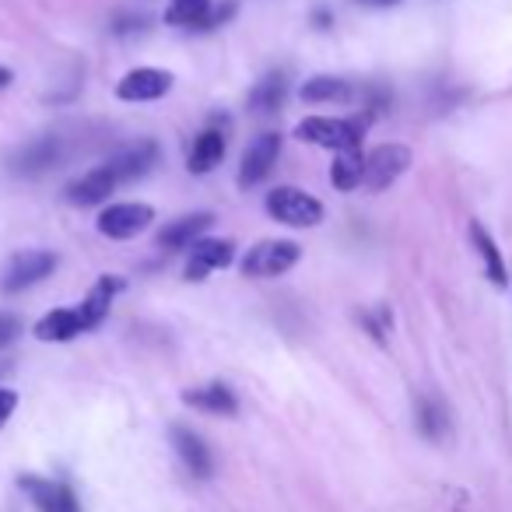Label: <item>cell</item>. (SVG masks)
Masks as SVG:
<instances>
[{"label": "cell", "mask_w": 512, "mask_h": 512, "mask_svg": "<svg viewBox=\"0 0 512 512\" xmlns=\"http://www.w3.org/2000/svg\"><path fill=\"white\" fill-rule=\"evenodd\" d=\"M158 155H162V151H158L155 141H137V144H130V148H123L120 155L109 158L106 169L116 176V183H130V179L148 176L158 165Z\"/></svg>", "instance_id": "8fae6325"}, {"label": "cell", "mask_w": 512, "mask_h": 512, "mask_svg": "<svg viewBox=\"0 0 512 512\" xmlns=\"http://www.w3.org/2000/svg\"><path fill=\"white\" fill-rule=\"evenodd\" d=\"M11 78H15V74H11L8 67H0V88H8V85H11Z\"/></svg>", "instance_id": "4dcf8cb0"}, {"label": "cell", "mask_w": 512, "mask_h": 512, "mask_svg": "<svg viewBox=\"0 0 512 512\" xmlns=\"http://www.w3.org/2000/svg\"><path fill=\"white\" fill-rule=\"evenodd\" d=\"M123 288V281L120 278H99L95 281V288L88 292V299L81 302V320H85V327L88 330H95V327H102V320L109 316V306H113V295Z\"/></svg>", "instance_id": "ffe728a7"}, {"label": "cell", "mask_w": 512, "mask_h": 512, "mask_svg": "<svg viewBox=\"0 0 512 512\" xmlns=\"http://www.w3.org/2000/svg\"><path fill=\"white\" fill-rule=\"evenodd\" d=\"M18 407V393L15 390H0V428L8 425V418L15 414Z\"/></svg>", "instance_id": "83f0119b"}, {"label": "cell", "mask_w": 512, "mask_h": 512, "mask_svg": "<svg viewBox=\"0 0 512 512\" xmlns=\"http://www.w3.org/2000/svg\"><path fill=\"white\" fill-rule=\"evenodd\" d=\"M78 334H88L78 306L53 309V313H46L43 320L36 323V337H39V341H46V344H67V341H74Z\"/></svg>", "instance_id": "9a60e30c"}, {"label": "cell", "mask_w": 512, "mask_h": 512, "mask_svg": "<svg viewBox=\"0 0 512 512\" xmlns=\"http://www.w3.org/2000/svg\"><path fill=\"white\" fill-rule=\"evenodd\" d=\"M225 134L221 130H204V134L193 141L190 148V158H186V169L197 172V176H204V172H211L214 165H221V158H225Z\"/></svg>", "instance_id": "44dd1931"}, {"label": "cell", "mask_w": 512, "mask_h": 512, "mask_svg": "<svg viewBox=\"0 0 512 512\" xmlns=\"http://www.w3.org/2000/svg\"><path fill=\"white\" fill-rule=\"evenodd\" d=\"M313 22L320 25V29H330V22H334V18H330V11H323V8H320V11L313 15Z\"/></svg>", "instance_id": "f1b7e54d"}, {"label": "cell", "mask_w": 512, "mask_h": 512, "mask_svg": "<svg viewBox=\"0 0 512 512\" xmlns=\"http://www.w3.org/2000/svg\"><path fill=\"white\" fill-rule=\"evenodd\" d=\"M18 334H22V320L11 313H0V348H8Z\"/></svg>", "instance_id": "484cf974"}, {"label": "cell", "mask_w": 512, "mask_h": 512, "mask_svg": "<svg viewBox=\"0 0 512 512\" xmlns=\"http://www.w3.org/2000/svg\"><path fill=\"white\" fill-rule=\"evenodd\" d=\"M116 176L106 169V165H99V169L85 172L81 179H74L71 186H67V200H71L74 207H95L102 204V200H109V193L116 190Z\"/></svg>", "instance_id": "5bb4252c"}, {"label": "cell", "mask_w": 512, "mask_h": 512, "mask_svg": "<svg viewBox=\"0 0 512 512\" xmlns=\"http://www.w3.org/2000/svg\"><path fill=\"white\" fill-rule=\"evenodd\" d=\"M172 446H176L179 460H183V467L190 470L193 477H200V481H207V477L214 474L211 449H207V442L200 439L197 432H190V428L176 425V428H172Z\"/></svg>", "instance_id": "4fadbf2b"}, {"label": "cell", "mask_w": 512, "mask_h": 512, "mask_svg": "<svg viewBox=\"0 0 512 512\" xmlns=\"http://www.w3.org/2000/svg\"><path fill=\"white\" fill-rule=\"evenodd\" d=\"M155 221V207L151 204H109L99 214V232L106 239H134Z\"/></svg>", "instance_id": "52a82bcc"}, {"label": "cell", "mask_w": 512, "mask_h": 512, "mask_svg": "<svg viewBox=\"0 0 512 512\" xmlns=\"http://www.w3.org/2000/svg\"><path fill=\"white\" fill-rule=\"evenodd\" d=\"M362 123L358 120H334V116H309L295 127V137L306 144H316V148L327 151H358L362 144Z\"/></svg>", "instance_id": "6da1fadb"}, {"label": "cell", "mask_w": 512, "mask_h": 512, "mask_svg": "<svg viewBox=\"0 0 512 512\" xmlns=\"http://www.w3.org/2000/svg\"><path fill=\"white\" fill-rule=\"evenodd\" d=\"M470 242H474L477 256H481L484 274H488V281H491V285H498V288H505V285H509V271H505L502 249H498V242L491 239V232L481 225V221H470Z\"/></svg>", "instance_id": "e0dca14e"}, {"label": "cell", "mask_w": 512, "mask_h": 512, "mask_svg": "<svg viewBox=\"0 0 512 512\" xmlns=\"http://www.w3.org/2000/svg\"><path fill=\"white\" fill-rule=\"evenodd\" d=\"M362 4H369V8H393L400 0H362Z\"/></svg>", "instance_id": "f546056e"}, {"label": "cell", "mask_w": 512, "mask_h": 512, "mask_svg": "<svg viewBox=\"0 0 512 512\" xmlns=\"http://www.w3.org/2000/svg\"><path fill=\"white\" fill-rule=\"evenodd\" d=\"M53 271H57V256L46 253V249H25L11 260L8 274H4V292L18 295L25 288L39 285L43 278H50Z\"/></svg>", "instance_id": "8992f818"}, {"label": "cell", "mask_w": 512, "mask_h": 512, "mask_svg": "<svg viewBox=\"0 0 512 512\" xmlns=\"http://www.w3.org/2000/svg\"><path fill=\"white\" fill-rule=\"evenodd\" d=\"M278 155H281V134L267 130V134L253 137L249 148L242 151V165H239V186L242 190L264 183V179L271 176L274 165H278Z\"/></svg>", "instance_id": "5b68a950"}, {"label": "cell", "mask_w": 512, "mask_h": 512, "mask_svg": "<svg viewBox=\"0 0 512 512\" xmlns=\"http://www.w3.org/2000/svg\"><path fill=\"white\" fill-rule=\"evenodd\" d=\"M299 256H302L299 242L264 239L242 256V274H246V278H278V274L292 271V267L299 264Z\"/></svg>", "instance_id": "3957f363"}, {"label": "cell", "mask_w": 512, "mask_h": 512, "mask_svg": "<svg viewBox=\"0 0 512 512\" xmlns=\"http://www.w3.org/2000/svg\"><path fill=\"white\" fill-rule=\"evenodd\" d=\"M267 214L288 228H313L323 221V204L299 186H278L267 193Z\"/></svg>", "instance_id": "7a4b0ae2"}, {"label": "cell", "mask_w": 512, "mask_h": 512, "mask_svg": "<svg viewBox=\"0 0 512 512\" xmlns=\"http://www.w3.org/2000/svg\"><path fill=\"white\" fill-rule=\"evenodd\" d=\"M235 260V242L232 239H197L190 246V260H186V281H204L211 271H221Z\"/></svg>", "instance_id": "30bf717a"}, {"label": "cell", "mask_w": 512, "mask_h": 512, "mask_svg": "<svg viewBox=\"0 0 512 512\" xmlns=\"http://www.w3.org/2000/svg\"><path fill=\"white\" fill-rule=\"evenodd\" d=\"M57 162H60L57 137H36V141H29L15 158H11V172H18V176H39V172H46Z\"/></svg>", "instance_id": "2e32d148"}, {"label": "cell", "mask_w": 512, "mask_h": 512, "mask_svg": "<svg viewBox=\"0 0 512 512\" xmlns=\"http://www.w3.org/2000/svg\"><path fill=\"white\" fill-rule=\"evenodd\" d=\"M414 418H418V432L432 442H442L449 435V428H453V421H449V407L442 404L439 397H421Z\"/></svg>", "instance_id": "7402d4cb"}, {"label": "cell", "mask_w": 512, "mask_h": 512, "mask_svg": "<svg viewBox=\"0 0 512 512\" xmlns=\"http://www.w3.org/2000/svg\"><path fill=\"white\" fill-rule=\"evenodd\" d=\"M207 15H211V0H172L169 8H165V25H176V29H200Z\"/></svg>", "instance_id": "cb8c5ba5"}, {"label": "cell", "mask_w": 512, "mask_h": 512, "mask_svg": "<svg viewBox=\"0 0 512 512\" xmlns=\"http://www.w3.org/2000/svg\"><path fill=\"white\" fill-rule=\"evenodd\" d=\"M214 225V214L211 211H197V214H183V218L169 221V225L158 232V249L165 253H179V249H190L207 228Z\"/></svg>", "instance_id": "7c38bea8"}, {"label": "cell", "mask_w": 512, "mask_h": 512, "mask_svg": "<svg viewBox=\"0 0 512 512\" xmlns=\"http://www.w3.org/2000/svg\"><path fill=\"white\" fill-rule=\"evenodd\" d=\"M411 169V148L404 144H379L365 155V179L362 186H369L372 193H383L386 186L397 183L404 172Z\"/></svg>", "instance_id": "277c9868"}, {"label": "cell", "mask_w": 512, "mask_h": 512, "mask_svg": "<svg viewBox=\"0 0 512 512\" xmlns=\"http://www.w3.org/2000/svg\"><path fill=\"white\" fill-rule=\"evenodd\" d=\"M169 92H172V74L158 71V67H137V71L123 74V81L116 85V95L123 102H155Z\"/></svg>", "instance_id": "9c48e42d"}, {"label": "cell", "mask_w": 512, "mask_h": 512, "mask_svg": "<svg viewBox=\"0 0 512 512\" xmlns=\"http://www.w3.org/2000/svg\"><path fill=\"white\" fill-rule=\"evenodd\" d=\"M183 400L190 407H197V411L221 414V418H232V414L239 411V400H235V393L228 390L225 383H207V386H197V390H186Z\"/></svg>", "instance_id": "ac0fdd59"}, {"label": "cell", "mask_w": 512, "mask_h": 512, "mask_svg": "<svg viewBox=\"0 0 512 512\" xmlns=\"http://www.w3.org/2000/svg\"><path fill=\"white\" fill-rule=\"evenodd\" d=\"M285 99H288V78L281 71H271L253 85V92H249V109H253L256 116H271L285 106Z\"/></svg>", "instance_id": "d6986e66"}, {"label": "cell", "mask_w": 512, "mask_h": 512, "mask_svg": "<svg viewBox=\"0 0 512 512\" xmlns=\"http://www.w3.org/2000/svg\"><path fill=\"white\" fill-rule=\"evenodd\" d=\"M232 15H235V0H225L221 8H211V15L204 18V25H200V29H221V25H225Z\"/></svg>", "instance_id": "4316f807"}, {"label": "cell", "mask_w": 512, "mask_h": 512, "mask_svg": "<svg viewBox=\"0 0 512 512\" xmlns=\"http://www.w3.org/2000/svg\"><path fill=\"white\" fill-rule=\"evenodd\" d=\"M22 491L32 498L39 512H81V502L67 484L60 481H50V477H39V474H25L18 477Z\"/></svg>", "instance_id": "ba28073f"}, {"label": "cell", "mask_w": 512, "mask_h": 512, "mask_svg": "<svg viewBox=\"0 0 512 512\" xmlns=\"http://www.w3.org/2000/svg\"><path fill=\"white\" fill-rule=\"evenodd\" d=\"M362 179H365L362 151H341V155L334 158V169H330V183H334L341 193H351L362 186Z\"/></svg>", "instance_id": "603a6c76"}, {"label": "cell", "mask_w": 512, "mask_h": 512, "mask_svg": "<svg viewBox=\"0 0 512 512\" xmlns=\"http://www.w3.org/2000/svg\"><path fill=\"white\" fill-rule=\"evenodd\" d=\"M302 99L306 102H344L351 99V85L341 78H330V74H316L302 85Z\"/></svg>", "instance_id": "d4e9b609"}]
</instances>
